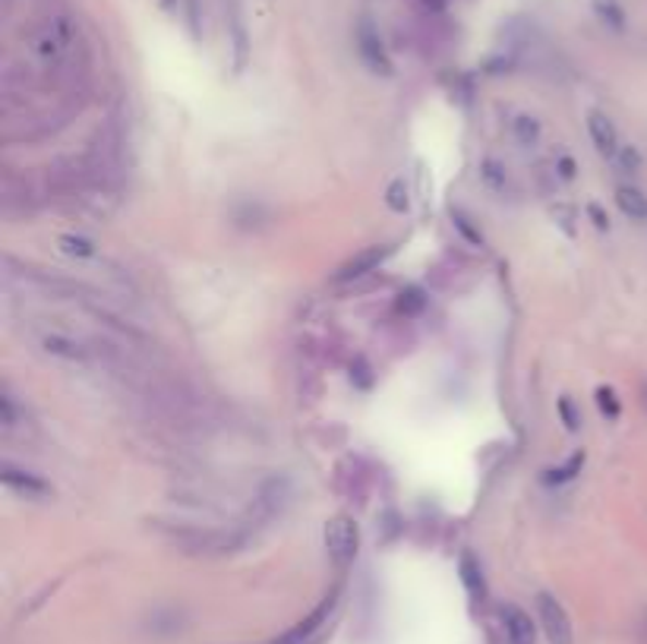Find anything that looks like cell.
<instances>
[{"label":"cell","mask_w":647,"mask_h":644,"mask_svg":"<svg viewBox=\"0 0 647 644\" xmlns=\"http://www.w3.org/2000/svg\"><path fill=\"white\" fill-rule=\"evenodd\" d=\"M35 48H38V55L48 60V63L63 58V51L70 48V29H67V23H48L41 29V35H38Z\"/></svg>","instance_id":"52a82bcc"},{"label":"cell","mask_w":647,"mask_h":644,"mask_svg":"<svg viewBox=\"0 0 647 644\" xmlns=\"http://www.w3.org/2000/svg\"><path fill=\"white\" fill-rule=\"evenodd\" d=\"M560 414H562V424H565V430H578L582 427V414L575 410V402L568 398V395H562L560 398Z\"/></svg>","instance_id":"e0dca14e"},{"label":"cell","mask_w":647,"mask_h":644,"mask_svg":"<svg viewBox=\"0 0 647 644\" xmlns=\"http://www.w3.org/2000/svg\"><path fill=\"white\" fill-rule=\"evenodd\" d=\"M515 136H518L525 146L537 143V136H540V123H537L534 118H528V115H522V118L515 120Z\"/></svg>","instance_id":"5bb4252c"},{"label":"cell","mask_w":647,"mask_h":644,"mask_svg":"<svg viewBox=\"0 0 647 644\" xmlns=\"http://www.w3.org/2000/svg\"><path fill=\"white\" fill-rule=\"evenodd\" d=\"M3 484H7L13 493H20V497L26 499H41L51 493V487H48L41 477H35L29 470L13 468V465H3Z\"/></svg>","instance_id":"8992f818"},{"label":"cell","mask_w":647,"mask_h":644,"mask_svg":"<svg viewBox=\"0 0 647 644\" xmlns=\"http://www.w3.org/2000/svg\"><path fill=\"white\" fill-rule=\"evenodd\" d=\"M642 405H645V410H647V380L642 382Z\"/></svg>","instance_id":"7402d4cb"},{"label":"cell","mask_w":647,"mask_h":644,"mask_svg":"<svg viewBox=\"0 0 647 644\" xmlns=\"http://www.w3.org/2000/svg\"><path fill=\"white\" fill-rule=\"evenodd\" d=\"M588 133L590 140H594V146L600 155H607V158H616L619 155V133L616 127H613V120L607 118L603 111H590L588 115Z\"/></svg>","instance_id":"5b68a950"},{"label":"cell","mask_w":647,"mask_h":644,"mask_svg":"<svg viewBox=\"0 0 647 644\" xmlns=\"http://www.w3.org/2000/svg\"><path fill=\"white\" fill-rule=\"evenodd\" d=\"M562 177H572L575 175V165H572V158H562Z\"/></svg>","instance_id":"44dd1931"},{"label":"cell","mask_w":647,"mask_h":644,"mask_svg":"<svg viewBox=\"0 0 647 644\" xmlns=\"http://www.w3.org/2000/svg\"><path fill=\"white\" fill-rule=\"evenodd\" d=\"M452 218H455V228H458V231H462V235L468 237V240H474V243H483V237L477 235V231H474L471 225H468V222H465V218H462V215H452Z\"/></svg>","instance_id":"ac0fdd59"},{"label":"cell","mask_w":647,"mask_h":644,"mask_svg":"<svg viewBox=\"0 0 647 644\" xmlns=\"http://www.w3.org/2000/svg\"><path fill=\"white\" fill-rule=\"evenodd\" d=\"M500 619L508 644H537V625H534L530 613H525L522 607L505 604L500 610Z\"/></svg>","instance_id":"277c9868"},{"label":"cell","mask_w":647,"mask_h":644,"mask_svg":"<svg viewBox=\"0 0 647 644\" xmlns=\"http://www.w3.org/2000/svg\"><path fill=\"white\" fill-rule=\"evenodd\" d=\"M45 351L58 354V357H67V360H83V357H86V354H83V348H80L76 342H70V338H60V335H48V338H45Z\"/></svg>","instance_id":"8fae6325"},{"label":"cell","mask_w":647,"mask_h":644,"mask_svg":"<svg viewBox=\"0 0 647 644\" xmlns=\"http://www.w3.org/2000/svg\"><path fill=\"white\" fill-rule=\"evenodd\" d=\"M619 158H622L625 168H638V152H635V148H619Z\"/></svg>","instance_id":"ffe728a7"},{"label":"cell","mask_w":647,"mask_h":644,"mask_svg":"<svg viewBox=\"0 0 647 644\" xmlns=\"http://www.w3.org/2000/svg\"><path fill=\"white\" fill-rule=\"evenodd\" d=\"M388 208L392 212H408V187H405V180H395L388 187Z\"/></svg>","instance_id":"2e32d148"},{"label":"cell","mask_w":647,"mask_h":644,"mask_svg":"<svg viewBox=\"0 0 647 644\" xmlns=\"http://www.w3.org/2000/svg\"><path fill=\"white\" fill-rule=\"evenodd\" d=\"M616 205L622 208L625 218H632V222H647V196L638 187H619Z\"/></svg>","instance_id":"30bf717a"},{"label":"cell","mask_w":647,"mask_h":644,"mask_svg":"<svg viewBox=\"0 0 647 644\" xmlns=\"http://www.w3.org/2000/svg\"><path fill=\"white\" fill-rule=\"evenodd\" d=\"M537 616H540V629L550 644H575V629L572 619L565 613L560 600L553 594H537Z\"/></svg>","instance_id":"7a4b0ae2"},{"label":"cell","mask_w":647,"mask_h":644,"mask_svg":"<svg viewBox=\"0 0 647 644\" xmlns=\"http://www.w3.org/2000/svg\"><path fill=\"white\" fill-rule=\"evenodd\" d=\"M588 212H590V218H594V225H597L600 231H610V218L603 215V208H600V205H588Z\"/></svg>","instance_id":"d6986e66"},{"label":"cell","mask_w":647,"mask_h":644,"mask_svg":"<svg viewBox=\"0 0 647 644\" xmlns=\"http://www.w3.org/2000/svg\"><path fill=\"white\" fill-rule=\"evenodd\" d=\"M597 408L603 410V414H607V417H610V420H616L619 417V398H616V392H613V389H607V385H603V389H597Z\"/></svg>","instance_id":"9a60e30c"},{"label":"cell","mask_w":647,"mask_h":644,"mask_svg":"<svg viewBox=\"0 0 647 644\" xmlns=\"http://www.w3.org/2000/svg\"><path fill=\"white\" fill-rule=\"evenodd\" d=\"M58 243H60V250H63V253H70V257H92V253H95V243L86 240V237L63 235Z\"/></svg>","instance_id":"4fadbf2b"},{"label":"cell","mask_w":647,"mask_h":644,"mask_svg":"<svg viewBox=\"0 0 647 644\" xmlns=\"http://www.w3.org/2000/svg\"><path fill=\"white\" fill-rule=\"evenodd\" d=\"M388 253H392V247H367V250H360L357 257H351L348 263L335 272V282L345 285V282H357V278H363V275H370L373 269L383 265V260Z\"/></svg>","instance_id":"3957f363"},{"label":"cell","mask_w":647,"mask_h":644,"mask_svg":"<svg viewBox=\"0 0 647 644\" xmlns=\"http://www.w3.org/2000/svg\"><path fill=\"white\" fill-rule=\"evenodd\" d=\"M332 607H335V594H332V597H325L323 604H320V607H316L313 613L307 616L303 622H297L291 632H285V635H281L278 642H272V644H303L307 639H310V635H313V632H316V629H320V625H323L325 616L332 613Z\"/></svg>","instance_id":"ba28073f"},{"label":"cell","mask_w":647,"mask_h":644,"mask_svg":"<svg viewBox=\"0 0 647 644\" xmlns=\"http://www.w3.org/2000/svg\"><path fill=\"white\" fill-rule=\"evenodd\" d=\"M458 572H462V585L468 591L474 604H480L487 597V582H483V569L474 553H462V562H458Z\"/></svg>","instance_id":"9c48e42d"},{"label":"cell","mask_w":647,"mask_h":644,"mask_svg":"<svg viewBox=\"0 0 647 644\" xmlns=\"http://www.w3.org/2000/svg\"><path fill=\"white\" fill-rule=\"evenodd\" d=\"M357 547H360V530L354 525L351 515H335L332 522H325V550L338 569L351 565Z\"/></svg>","instance_id":"6da1fadb"},{"label":"cell","mask_w":647,"mask_h":644,"mask_svg":"<svg viewBox=\"0 0 647 644\" xmlns=\"http://www.w3.org/2000/svg\"><path fill=\"white\" fill-rule=\"evenodd\" d=\"M585 465V452H575L560 470H547V484H560V480H572Z\"/></svg>","instance_id":"7c38bea8"}]
</instances>
